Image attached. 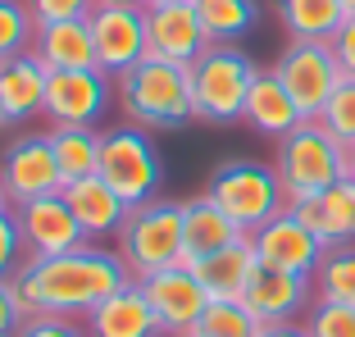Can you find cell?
Instances as JSON below:
<instances>
[{
    "instance_id": "cell-1",
    "label": "cell",
    "mask_w": 355,
    "mask_h": 337,
    "mask_svg": "<svg viewBox=\"0 0 355 337\" xmlns=\"http://www.w3.org/2000/svg\"><path fill=\"white\" fill-rule=\"evenodd\" d=\"M123 283H132L119 251L78 246L64 255L28 260L10 274V292L23 315H92L105 296H114Z\"/></svg>"
},
{
    "instance_id": "cell-2",
    "label": "cell",
    "mask_w": 355,
    "mask_h": 337,
    "mask_svg": "<svg viewBox=\"0 0 355 337\" xmlns=\"http://www.w3.org/2000/svg\"><path fill=\"white\" fill-rule=\"evenodd\" d=\"M119 105H123L128 123L137 128H182L196 119V101H191V64L173 60H146L128 69L119 78Z\"/></svg>"
},
{
    "instance_id": "cell-3",
    "label": "cell",
    "mask_w": 355,
    "mask_h": 337,
    "mask_svg": "<svg viewBox=\"0 0 355 337\" xmlns=\"http://www.w3.org/2000/svg\"><path fill=\"white\" fill-rule=\"evenodd\" d=\"M273 168L282 178L287 205H296V200L319 196V191H328L333 182H342L351 173V146H342L319 119H305L296 132L278 137Z\"/></svg>"
},
{
    "instance_id": "cell-4",
    "label": "cell",
    "mask_w": 355,
    "mask_h": 337,
    "mask_svg": "<svg viewBox=\"0 0 355 337\" xmlns=\"http://www.w3.org/2000/svg\"><path fill=\"white\" fill-rule=\"evenodd\" d=\"M119 255H123L128 274L141 278L159 274V269H191L187 264V242H182V200H141L132 205L119 228Z\"/></svg>"
},
{
    "instance_id": "cell-5",
    "label": "cell",
    "mask_w": 355,
    "mask_h": 337,
    "mask_svg": "<svg viewBox=\"0 0 355 337\" xmlns=\"http://www.w3.org/2000/svg\"><path fill=\"white\" fill-rule=\"evenodd\" d=\"M205 196L214 200L246 237H251L255 228H264L278 210H287V191H282L278 168L260 164V159H223V164L209 173Z\"/></svg>"
},
{
    "instance_id": "cell-6",
    "label": "cell",
    "mask_w": 355,
    "mask_h": 337,
    "mask_svg": "<svg viewBox=\"0 0 355 337\" xmlns=\"http://www.w3.org/2000/svg\"><path fill=\"white\" fill-rule=\"evenodd\" d=\"M260 69L251 64V55L237 46H209L196 64H191V101H196L200 123H237L246 110Z\"/></svg>"
},
{
    "instance_id": "cell-7",
    "label": "cell",
    "mask_w": 355,
    "mask_h": 337,
    "mask_svg": "<svg viewBox=\"0 0 355 337\" xmlns=\"http://www.w3.org/2000/svg\"><path fill=\"white\" fill-rule=\"evenodd\" d=\"M128 205L155 200L164 164H159L155 141L146 137V128L123 123V128H105L101 132V168H96Z\"/></svg>"
},
{
    "instance_id": "cell-8",
    "label": "cell",
    "mask_w": 355,
    "mask_h": 337,
    "mask_svg": "<svg viewBox=\"0 0 355 337\" xmlns=\"http://www.w3.org/2000/svg\"><path fill=\"white\" fill-rule=\"evenodd\" d=\"M273 74H278V83L292 92V101L301 105L305 119H319V114H324L328 96H333L337 83L346 78L328 42H292L287 51L278 55Z\"/></svg>"
},
{
    "instance_id": "cell-9",
    "label": "cell",
    "mask_w": 355,
    "mask_h": 337,
    "mask_svg": "<svg viewBox=\"0 0 355 337\" xmlns=\"http://www.w3.org/2000/svg\"><path fill=\"white\" fill-rule=\"evenodd\" d=\"M0 187H5L10 205L64 191V173H60V159H55L51 132H19L0 150Z\"/></svg>"
},
{
    "instance_id": "cell-10",
    "label": "cell",
    "mask_w": 355,
    "mask_h": 337,
    "mask_svg": "<svg viewBox=\"0 0 355 337\" xmlns=\"http://www.w3.org/2000/svg\"><path fill=\"white\" fill-rule=\"evenodd\" d=\"M110 101H114V78L101 69H55L46 78V123L51 128H92L105 119Z\"/></svg>"
},
{
    "instance_id": "cell-11",
    "label": "cell",
    "mask_w": 355,
    "mask_h": 337,
    "mask_svg": "<svg viewBox=\"0 0 355 337\" xmlns=\"http://www.w3.org/2000/svg\"><path fill=\"white\" fill-rule=\"evenodd\" d=\"M92 42H96V69L119 78L146 60V10L128 5H96L92 10Z\"/></svg>"
},
{
    "instance_id": "cell-12",
    "label": "cell",
    "mask_w": 355,
    "mask_h": 337,
    "mask_svg": "<svg viewBox=\"0 0 355 337\" xmlns=\"http://www.w3.org/2000/svg\"><path fill=\"white\" fill-rule=\"evenodd\" d=\"M141 292H146V301H150V310H155L159 333H164V337H187V333H196L200 315H205V306H209V296H205V287H200V278L191 274V269H182V264L141 278Z\"/></svg>"
},
{
    "instance_id": "cell-13",
    "label": "cell",
    "mask_w": 355,
    "mask_h": 337,
    "mask_svg": "<svg viewBox=\"0 0 355 337\" xmlns=\"http://www.w3.org/2000/svg\"><path fill=\"white\" fill-rule=\"evenodd\" d=\"M255 242V255H260V264H273V269H292V274H314L319 269V260H324V237L310 228V223L301 219V214L287 205V210H278L264 228L251 232Z\"/></svg>"
},
{
    "instance_id": "cell-14",
    "label": "cell",
    "mask_w": 355,
    "mask_h": 337,
    "mask_svg": "<svg viewBox=\"0 0 355 337\" xmlns=\"http://www.w3.org/2000/svg\"><path fill=\"white\" fill-rule=\"evenodd\" d=\"M14 214H19V232H23V246L32 251V260H46V255H64V251L87 246V232H83V223H78V214L69 210L64 191L23 200V205H14Z\"/></svg>"
},
{
    "instance_id": "cell-15",
    "label": "cell",
    "mask_w": 355,
    "mask_h": 337,
    "mask_svg": "<svg viewBox=\"0 0 355 337\" xmlns=\"http://www.w3.org/2000/svg\"><path fill=\"white\" fill-rule=\"evenodd\" d=\"M205 51H209V37L191 0L146 5V55L173 60V64H196Z\"/></svg>"
},
{
    "instance_id": "cell-16",
    "label": "cell",
    "mask_w": 355,
    "mask_h": 337,
    "mask_svg": "<svg viewBox=\"0 0 355 337\" xmlns=\"http://www.w3.org/2000/svg\"><path fill=\"white\" fill-rule=\"evenodd\" d=\"M241 301L260 324H287V319H296L301 310L314 306V274H292V269L260 264Z\"/></svg>"
},
{
    "instance_id": "cell-17",
    "label": "cell",
    "mask_w": 355,
    "mask_h": 337,
    "mask_svg": "<svg viewBox=\"0 0 355 337\" xmlns=\"http://www.w3.org/2000/svg\"><path fill=\"white\" fill-rule=\"evenodd\" d=\"M46 69L32 51L0 60V119L5 123H32L46 114Z\"/></svg>"
},
{
    "instance_id": "cell-18",
    "label": "cell",
    "mask_w": 355,
    "mask_h": 337,
    "mask_svg": "<svg viewBox=\"0 0 355 337\" xmlns=\"http://www.w3.org/2000/svg\"><path fill=\"white\" fill-rule=\"evenodd\" d=\"M87 319V337H164L159 333V319L150 310L141 283H123L114 296H105L101 306L92 310Z\"/></svg>"
},
{
    "instance_id": "cell-19",
    "label": "cell",
    "mask_w": 355,
    "mask_h": 337,
    "mask_svg": "<svg viewBox=\"0 0 355 337\" xmlns=\"http://www.w3.org/2000/svg\"><path fill=\"white\" fill-rule=\"evenodd\" d=\"M255 269H260V255H255L251 237H237L232 246H223V251H214V255H200V260L191 264V274L200 278L209 301H241V296H246V283L255 278Z\"/></svg>"
},
{
    "instance_id": "cell-20",
    "label": "cell",
    "mask_w": 355,
    "mask_h": 337,
    "mask_svg": "<svg viewBox=\"0 0 355 337\" xmlns=\"http://www.w3.org/2000/svg\"><path fill=\"white\" fill-rule=\"evenodd\" d=\"M64 200H69V210L78 214L87 242H92V237H114V232L123 228L128 210H132L101 173H87V178H78V182H64Z\"/></svg>"
},
{
    "instance_id": "cell-21",
    "label": "cell",
    "mask_w": 355,
    "mask_h": 337,
    "mask_svg": "<svg viewBox=\"0 0 355 337\" xmlns=\"http://www.w3.org/2000/svg\"><path fill=\"white\" fill-rule=\"evenodd\" d=\"M32 55L46 69H96V42H92V14L87 19H60V23H37Z\"/></svg>"
},
{
    "instance_id": "cell-22",
    "label": "cell",
    "mask_w": 355,
    "mask_h": 337,
    "mask_svg": "<svg viewBox=\"0 0 355 337\" xmlns=\"http://www.w3.org/2000/svg\"><path fill=\"white\" fill-rule=\"evenodd\" d=\"M292 210L301 214L319 237H324V246L355 242V178H351V173H346L342 182H333L328 191H319V196L296 200Z\"/></svg>"
},
{
    "instance_id": "cell-23",
    "label": "cell",
    "mask_w": 355,
    "mask_h": 337,
    "mask_svg": "<svg viewBox=\"0 0 355 337\" xmlns=\"http://www.w3.org/2000/svg\"><path fill=\"white\" fill-rule=\"evenodd\" d=\"M241 123H251L264 137H287V132H296L305 123V114L292 101V92L278 83V74L269 69V74L255 78L251 96H246V110H241Z\"/></svg>"
},
{
    "instance_id": "cell-24",
    "label": "cell",
    "mask_w": 355,
    "mask_h": 337,
    "mask_svg": "<svg viewBox=\"0 0 355 337\" xmlns=\"http://www.w3.org/2000/svg\"><path fill=\"white\" fill-rule=\"evenodd\" d=\"M246 232L228 219L209 196H191L182 200V242H187V264H196L200 255H214L223 246H232Z\"/></svg>"
},
{
    "instance_id": "cell-25",
    "label": "cell",
    "mask_w": 355,
    "mask_h": 337,
    "mask_svg": "<svg viewBox=\"0 0 355 337\" xmlns=\"http://www.w3.org/2000/svg\"><path fill=\"white\" fill-rule=\"evenodd\" d=\"M273 10L292 42H333V32L346 19L342 0H273Z\"/></svg>"
},
{
    "instance_id": "cell-26",
    "label": "cell",
    "mask_w": 355,
    "mask_h": 337,
    "mask_svg": "<svg viewBox=\"0 0 355 337\" xmlns=\"http://www.w3.org/2000/svg\"><path fill=\"white\" fill-rule=\"evenodd\" d=\"M191 5H196L200 23H205L209 46H237L260 19L255 0H191Z\"/></svg>"
},
{
    "instance_id": "cell-27",
    "label": "cell",
    "mask_w": 355,
    "mask_h": 337,
    "mask_svg": "<svg viewBox=\"0 0 355 337\" xmlns=\"http://www.w3.org/2000/svg\"><path fill=\"white\" fill-rule=\"evenodd\" d=\"M51 146H55V159H60L64 182H78L101 168V132L96 128L60 123V128H51Z\"/></svg>"
},
{
    "instance_id": "cell-28",
    "label": "cell",
    "mask_w": 355,
    "mask_h": 337,
    "mask_svg": "<svg viewBox=\"0 0 355 337\" xmlns=\"http://www.w3.org/2000/svg\"><path fill=\"white\" fill-rule=\"evenodd\" d=\"M314 296L355 306V242L328 246L324 251V260H319V269H314Z\"/></svg>"
},
{
    "instance_id": "cell-29",
    "label": "cell",
    "mask_w": 355,
    "mask_h": 337,
    "mask_svg": "<svg viewBox=\"0 0 355 337\" xmlns=\"http://www.w3.org/2000/svg\"><path fill=\"white\" fill-rule=\"evenodd\" d=\"M260 319L246 310V301H209L196 324V337H260Z\"/></svg>"
},
{
    "instance_id": "cell-30",
    "label": "cell",
    "mask_w": 355,
    "mask_h": 337,
    "mask_svg": "<svg viewBox=\"0 0 355 337\" xmlns=\"http://www.w3.org/2000/svg\"><path fill=\"white\" fill-rule=\"evenodd\" d=\"M32 37H37V19L28 0H0V60L32 51Z\"/></svg>"
},
{
    "instance_id": "cell-31",
    "label": "cell",
    "mask_w": 355,
    "mask_h": 337,
    "mask_svg": "<svg viewBox=\"0 0 355 337\" xmlns=\"http://www.w3.org/2000/svg\"><path fill=\"white\" fill-rule=\"evenodd\" d=\"M305 333L310 337H355V306L314 296V306L305 310Z\"/></svg>"
},
{
    "instance_id": "cell-32",
    "label": "cell",
    "mask_w": 355,
    "mask_h": 337,
    "mask_svg": "<svg viewBox=\"0 0 355 337\" xmlns=\"http://www.w3.org/2000/svg\"><path fill=\"white\" fill-rule=\"evenodd\" d=\"M319 123H324L342 146H355V78H342V83H337V92L328 96L324 114H319Z\"/></svg>"
},
{
    "instance_id": "cell-33",
    "label": "cell",
    "mask_w": 355,
    "mask_h": 337,
    "mask_svg": "<svg viewBox=\"0 0 355 337\" xmlns=\"http://www.w3.org/2000/svg\"><path fill=\"white\" fill-rule=\"evenodd\" d=\"M28 10L37 23H60V19H87L96 10V0H28Z\"/></svg>"
},
{
    "instance_id": "cell-34",
    "label": "cell",
    "mask_w": 355,
    "mask_h": 337,
    "mask_svg": "<svg viewBox=\"0 0 355 337\" xmlns=\"http://www.w3.org/2000/svg\"><path fill=\"white\" fill-rule=\"evenodd\" d=\"M19 251H23V232H19V214L0 210V278H10L19 269Z\"/></svg>"
},
{
    "instance_id": "cell-35",
    "label": "cell",
    "mask_w": 355,
    "mask_h": 337,
    "mask_svg": "<svg viewBox=\"0 0 355 337\" xmlns=\"http://www.w3.org/2000/svg\"><path fill=\"white\" fill-rule=\"evenodd\" d=\"M19 337H87V328H78L73 315H32L23 319Z\"/></svg>"
},
{
    "instance_id": "cell-36",
    "label": "cell",
    "mask_w": 355,
    "mask_h": 337,
    "mask_svg": "<svg viewBox=\"0 0 355 337\" xmlns=\"http://www.w3.org/2000/svg\"><path fill=\"white\" fill-rule=\"evenodd\" d=\"M333 55H337V64H342V74L346 78H355V14H346L342 19V28L333 32Z\"/></svg>"
},
{
    "instance_id": "cell-37",
    "label": "cell",
    "mask_w": 355,
    "mask_h": 337,
    "mask_svg": "<svg viewBox=\"0 0 355 337\" xmlns=\"http://www.w3.org/2000/svg\"><path fill=\"white\" fill-rule=\"evenodd\" d=\"M23 310H19V301H14V292H10V278H0V337H19V328H23Z\"/></svg>"
},
{
    "instance_id": "cell-38",
    "label": "cell",
    "mask_w": 355,
    "mask_h": 337,
    "mask_svg": "<svg viewBox=\"0 0 355 337\" xmlns=\"http://www.w3.org/2000/svg\"><path fill=\"white\" fill-rule=\"evenodd\" d=\"M260 337H310L305 333V324H296V319H287V324H264Z\"/></svg>"
},
{
    "instance_id": "cell-39",
    "label": "cell",
    "mask_w": 355,
    "mask_h": 337,
    "mask_svg": "<svg viewBox=\"0 0 355 337\" xmlns=\"http://www.w3.org/2000/svg\"><path fill=\"white\" fill-rule=\"evenodd\" d=\"M96 5H128V10H146V0H96Z\"/></svg>"
},
{
    "instance_id": "cell-40",
    "label": "cell",
    "mask_w": 355,
    "mask_h": 337,
    "mask_svg": "<svg viewBox=\"0 0 355 337\" xmlns=\"http://www.w3.org/2000/svg\"><path fill=\"white\" fill-rule=\"evenodd\" d=\"M0 210H10V196H5V187H0Z\"/></svg>"
},
{
    "instance_id": "cell-41",
    "label": "cell",
    "mask_w": 355,
    "mask_h": 337,
    "mask_svg": "<svg viewBox=\"0 0 355 337\" xmlns=\"http://www.w3.org/2000/svg\"><path fill=\"white\" fill-rule=\"evenodd\" d=\"M342 5H346V14H355V0H342Z\"/></svg>"
},
{
    "instance_id": "cell-42",
    "label": "cell",
    "mask_w": 355,
    "mask_h": 337,
    "mask_svg": "<svg viewBox=\"0 0 355 337\" xmlns=\"http://www.w3.org/2000/svg\"><path fill=\"white\" fill-rule=\"evenodd\" d=\"M351 178H355V146H351Z\"/></svg>"
},
{
    "instance_id": "cell-43",
    "label": "cell",
    "mask_w": 355,
    "mask_h": 337,
    "mask_svg": "<svg viewBox=\"0 0 355 337\" xmlns=\"http://www.w3.org/2000/svg\"><path fill=\"white\" fill-rule=\"evenodd\" d=\"M146 5H168V0H146Z\"/></svg>"
},
{
    "instance_id": "cell-44",
    "label": "cell",
    "mask_w": 355,
    "mask_h": 337,
    "mask_svg": "<svg viewBox=\"0 0 355 337\" xmlns=\"http://www.w3.org/2000/svg\"><path fill=\"white\" fill-rule=\"evenodd\" d=\"M0 128H10V123H5V119H0Z\"/></svg>"
},
{
    "instance_id": "cell-45",
    "label": "cell",
    "mask_w": 355,
    "mask_h": 337,
    "mask_svg": "<svg viewBox=\"0 0 355 337\" xmlns=\"http://www.w3.org/2000/svg\"><path fill=\"white\" fill-rule=\"evenodd\" d=\"M187 337H196V333H187Z\"/></svg>"
}]
</instances>
